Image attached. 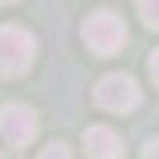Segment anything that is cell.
<instances>
[{"mask_svg":"<svg viewBox=\"0 0 159 159\" xmlns=\"http://www.w3.org/2000/svg\"><path fill=\"white\" fill-rule=\"evenodd\" d=\"M36 60V40L16 24H0V76H24Z\"/></svg>","mask_w":159,"mask_h":159,"instance_id":"6da1fadb","label":"cell"},{"mask_svg":"<svg viewBox=\"0 0 159 159\" xmlns=\"http://www.w3.org/2000/svg\"><path fill=\"white\" fill-rule=\"evenodd\" d=\"M40 159H72V151H68L64 143H52V147H44V151H40Z\"/></svg>","mask_w":159,"mask_h":159,"instance_id":"52a82bcc","label":"cell"},{"mask_svg":"<svg viewBox=\"0 0 159 159\" xmlns=\"http://www.w3.org/2000/svg\"><path fill=\"white\" fill-rule=\"evenodd\" d=\"M36 127H40V119H36V111L28 103H4L0 107V135L8 143H16V147L32 143L36 139Z\"/></svg>","mask_w":159,"mask_h":159,"instance_id":"277c9868","label":"cell"},{"mask_svg":"<svg viewBox=\"0 0 159 159\" xmlns=\"http://www.w3.org/2000/svg\"><path fill=\"white\" fill-rule=\"evenodd\" d=\"M84 40H88V48L99 52V56H111L123 48V40H127V28H123V20L116 12H96V16H88L84 24Z\"/></svg>","mask_w":159,"mask_h":159,"instance_id":"7a4b0ae2","label":"cell"},{"mask_svg":"<svg viewBox=\"0 0 159 159\" xmlns=\"http://www.w3.org/2000/svg\"><path fill=\"white\" fill-rule=\"evenodd\" d=\"M143 159H159V135L147 139V147H143Z\"/></svg>","mask_w":159,"mask_h":159,"instance_id":"ba28073f","label":"cell"},{"mask_svg":"<svg viewBox=\"0 0 159 159\" xmlns=\"http://www.w3.org/2000/svg\"><path fill=\"white\" fill-rule=\"evenodd\" d=\"M135 4H139V16H143V24L159 32V0H135Z\"/></svg>","mask_w":159,"mask_h":159,"instance_id":"8992f818","label":"cell"},{"mask_svg":"<svg viewBox=\"0 0 159 159\" xmlns=\"http://www.w3.org/2000/svg\"><path fill=\"white\" fill-rule=\"evenodd\" d=\"M96 103L103 111H131L139 103V88L131 76H123V72H111V76H103L96 84Z\"/></svg>","mask_w":159,"mask_h":159,"instance_id":"3957f363","label":"cell"},{"mask_svg":"<svg viewBox=\"0 0 159 159\" xmlns=\"http://www.w3.org/2000/svg\"><path fill=\"white\" fill-rule=\"evenodd\" d=\"M84 155L88 159H123V143L111 127H88L84 131Z\"/></svg>","mask_w":159,"mask_h":159,"instance_id":"5b68a950","label":"cell"},{"mask_svg":"<svg viewBox=\"0 0 159 159\" xmlns=\"http://www.w3.org/2000/svg\"><path fill=\"white\" fill-rule=\"evenodd\" d=\"M0 4H16V0H0Z\"/></svg>","mask_w":159,"mask_h":159,"instance_id":"30bf717a","label":"cell"},{"mask_svg":"<svg viewBox=\"0 0 159 159\" xmlns=\"http://www.w3.org/2000/svg\"><path fill=\"white\" fill-rule=\"evenodd\" d=\"M147 68H151V80L159 84V52H151V64H147Z\"/></svg>","mask_w":159,"mask_h":159,"instance_id":"9c48e42d","label":"cell"}]
</instances>
